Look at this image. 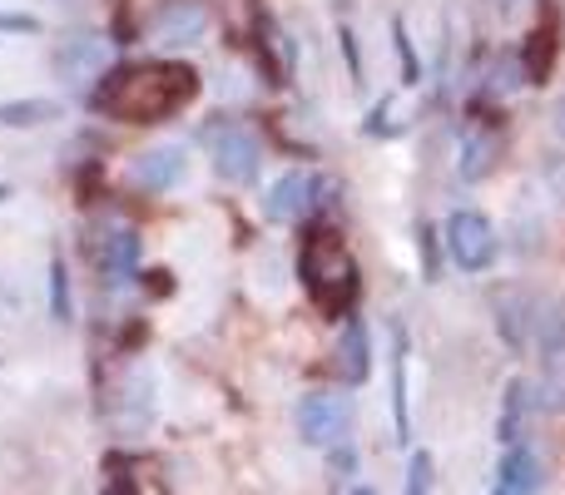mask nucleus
I'll use <instances>...</instances> for the list:
<instances>
[{
    "label": "nucleus",
    "instance_id": "f257e3e1",
    "mask_svg": "<svg viewBox=\"0 0 565 495\" xmlns=\"http://www.w3.org/2000/svg\"><path fill=\"white\" fill-rule=\"evenodd\" d=\"M199 95V75L184 60H135L115 65L95 79L89 109L119 119V125H164Z\"/></svg>",
    "mask_w": 565,
    "mask_h": 495
},
{
    "label": "nucleus",
    "instance_id": "f03ea898",
    "mask_svg": "<svg viewBox=\"0 0 565 495\" xmlns=\"http://www.w3.org/2000/svg\"><path fill=\"white\" fill-rule=\"evenodd\" d=\"M298 272H302L308 298L318 302L328 318H352V302H358V258L348 252L338 228H312V234L302 238Z\"/></svg>",
    "mask_w": 565,
    "mask_h": 495
},
{
    "label": "nucleus",
    "instance_id": "7ed1b4c3",
    "mask_svg": "<svg viewBox=\"0 0 565 495\" xmlns=\"http://www.w3.org/2000/svg\"><path fill=\"white\" fill-rule=\"evenodd\" d=\"M447 258L457 262L461 272H487L491 262H497V228H491L487 214H477V208H457V214L447 218Z\"/></svg>",
    "mask_w": 565,
    "mask_h": 495
},
{
    "label": "nucleus",
    "instance_id": "20e7f679",
    "mask_svg": "<svg viewBox=\"0 0 565 495\" xmlns=\"http://www.w3.org/2000/svg\"><path fill=\"white\" fill-rule=\"evenodd\" d=\"M209 154H214V174L228 184H254L258 169H264V149H258L254 129L234 125V119L209 129Z\"/></svg>",
    "mask_w": 565,
    "mask_h": 495
},
{
    "label": "nucleus",
    "instance_id": "39448f33",
    "mask_svg": "<svg viewBox=\"0 0 565 495\" xmlns=\"http://www.w3.org/2000/svg\"><path fill=\"white\" fill-rule=\"evenodd\" d=\"M292 417H298V437L322 451H338L352 431V407L342 397H332V391H308Z\"/></svg>",
    "mask_w": 565,
    "mask_h": 495
},
{
    "label": "nucleus",
    "instance_id": "423d86ee",
    "mask_svg": "<svg viewBox=\"0 0 565 495\" xmlns=\"http://www.w3.org/2000/svg\"><path fill=\"white\" fill-rule=\"evenodd\" d=\"M322 194H328V184H322L312 169H288V174H282L274 189H268L264 214L274 218V224H302V218L318 208Z\"/></svg>",
    "mask_w": 565,
    "mask_h": 495
},
{
    "label": "nucleus",
    "instance_id": "0eeeda50",
    "mask_svg": "<svg viewBox=\"0 0 565 495\" xmlns=\"http://www.w3.org/2000/svg\"><path fill=\"white\" fill-rule=\"evenodd\" d=\"M189 174V149L184 144H154L145 154H135L129 164V179H135L145 194H169L174 184H184Z\"/></svg>",
    "mask_w": 565,
    "mask_h": 495
},
{
    "label": "nucleus",
    "instance_id": "6e6552de",
    "mask_svg": "<svg viewBox=\"0 0 565 495\" xmlns=\"http://www.w3.org/2000/svg\"><path fill=\"white\" fill-rule=\"evenodd\" d=\"M541 486H546V466H541V456L526 446V441L501 451L497 486H491V495H541Z\"/></svg>",
    "mask_w": 565,
    "mask_h": 495
},
{
    "label": "nucleus",
    "instance_id": "1a4fd4ad",
    "mask_svg": "<svg viewBox=\"0 0 565 495\" xmlns=\"http://www.w3.org/2000/svg\"><path fill=\"white\" fill-rule=\"evenodd\" d=\"M95 262H99V272H105L109 288H125V282L139 272V234L135 228H115V234H105L99 248H95Z\"/></svg>",
    "mask_w": 565,
    "mask_h": 495
},
{
    "label": "nucleus",
    "instance_id": "9d476101",
    "mask_svg": "<svg viewBox=\"0 0 565 495\" xmlns=\"http://www.w3.org/2000/svg\"><path fill=\"white\" fill-rule=\"evenodd\" d=\"M531 407H536V397H531V381H511L507 391H501V417H497V441H501V451L507 446H521L526 441V417H531Z\"/></svg>",
    "mask_w": 565,
    "mask_h": 495
},
{
    "label": "nucleus",
    "instance_id": "9b49d317",
    "mask_svg": "<svg viewBox=\"0 0 565 495\" xmlns=\"http://www.w3.org/2000/svg\"><path fill=\"white\" fill-rule=\"evenodd\" d=\"M372 372V342H367V327H362V318H348V327H342V342H338V377L348 381V387H362Z\"/></svg>",
    "mask_w": 565,
    "mask_h": 495
},
{
    "label": "nucleus",
    "instance_id": "f8f14e48",
    "mask_svg": "<svg viewBox=\"0 0 565 495\" xmlns=\"http://www.w3.org/2000/svg\"><path fill=\"white\" fill-rule=\"evenodd\" d=\"M536 318H541V302L526 298V292H511L507 302H497V327L507 337V347H516V352L536 337Z\"/></svg>",
    "mask_w": 565,
    "mask_h": 495
},
{
    "label": "nucleus",
    "instance_id": "ddd939ff",
    "mask_svg": "<svg viewBox=\"0 0 565 495\" xmlns=\"http://www.w3.org/2000/svg\"><path fill=\"white\" fill-rule=\"evenodd\" d=\"M199 30H204V6H199V0H174V6H164L154 20L159 45H189V40H199Z\"/></svg>",
    "mask_w": 565,
    "mask_h": 495
},
{
    "label": "nucleus",
    "instance_id": "4468645a",
    "mask_svg": "<svg viewBox=\"0 0 565 495\" xmlns=\"http://www.w3.org/2000/svg\"><path fill=\"white\" fill-rule=\"evenodd\" d=\"M99 65H105V40H95V35H70L55 50V75H65V79H89Z\"/></svg>",
    "mask_w": 565,
    "mask_h": 495
},
{
    "label": "nucleus",
    "instance_id": "2eb2a0df",
    "mask_svg": "<svg viewBox=\"0 0 565 495\" xmlns=\"http://www.w3.org/2000/svg\"><path fill=\"white\" fill-rule=\"evenodd\" d=\"M50 119H65V105L45 95H30V99H0V129H40Z\"/></svg>",
    "mask_w": 565,
    "mask_h": 495
},
{
    "label": "nucleus",
    "instance_id": "dca6fc26",
    "mask_svg": "<svg viewBox=\"0 0 565 495\" xmlns=\"http://www.w3.org/2000/svg\"><path fill=\"white\" fill-rule=\"evenodd\" d=\"M392 337H397V347H392V417H397V437L407 441V337H402V327H392Z\"/></svg>",
    "mask_w": 565,
    "mask_h": 495
},
{
    "label": "nucleus",
    "instance_id": "f3484780",
    "mask_svg": "<svg viewBox=\"0 0 565 495\" xmlns=\"http://www.w3.org/2000/svg\"><path fill=\"white\" fill-rule=\"evenodd\" d=\"M541 347V357L546 362H565V302H541V318H536V337H531Z\"/></svg>",
    "mask_w": 565,
    "mask_h": 495
},
{
    "label": "nucleus",
    "instance_id": "a211bd4d",
    "mask_svg": "<svg viewBox=\"0 0 565 495\" xmlns=\"http://www.w3.org/2000/svg\"><path fill=\"white\" fill-rule=\"evenodd\" d=\"M50 318L75 322V292H70V268L60 252H50Z\"/></svg>",
    "mask_w": 565,
    "mask_h": 495
},
{
    "label": "nucleus",
    "instance_id": "6ab92c4d",
    "mask_svg": "<svg viewBox=\"0 0 565 495\" xmlns=\"http://www.w3.org/2000/svg\"><path fill=\"white\" fill-rule=\"evenodd\" d=\"M551 55H556V25H546V20H541L536 30H531V50H526V79H541L551 69Z\"/></svg>",
    "mask_w": 565,
    "mask_h": 495
},
{
    "label": "nucleus",
    "instance_id": "aec40b11",
    "mask_svg": "<svg viewBox=\"0 0 565 495\" xmlns=\"http://www.w3.org/2000/svg\"><path fill=\"white\" fill-rule=\"evenodd\" d=\"M491 154H497V134H471L467 144H461V174L487 179L491 174Z\"/></svg>",
    "mask_w": 565,
    "mask_h": 495
},
{
    "label": "nucleus",
    "instance_id": "412c9836",
    "mask_svg": "<svg viewBox=\"0 0 565 495\" xmlns=\"http://www.w3.org/2000/svg\"><path fill=\"white\" fill-rule=\"evenodd\" d=\"M536 391H541V397H536L541 411H565V362H551L546 381H541Z\"/></svg>",
    "mask_w": 565,
    "mask_h": 495
},
{
    "label": "nucleus",
    "instance_id": "4be33fe9",
    "mask_svg": "<svg viewBox=\"0 0 565 495\" xmlns=\"http://www.w3.org/2000/svg\"><path fill=\"white\" fill-rule=\"evenodd\" d=\"M407 495H431V456L427 451H417L407 466Z\"/></svg>",
    "mask_w": 565,
    "mask_h": 495
},
{
    "label": "nucleus",
    "instance_id": "5701e85b",
    "mask_svg": "<svg viewBox=\"0 0 565 495\" xmlns=\"http://www.w3.org/2000/svg\"><path fill=\"white\" fill-rule=\"evenodd\" d=\"M0 35H40V20L30 10H0Z\"/></svg>",
    "mask_w": 565,
    "mask_h": 495
},
{
    "label": "nucleus",
    "instance_id": "b1692460",
    "mask_svg": "<svg viewBox=\"0 0 565 495\" xmlns=\"http://www.w3.org/2000/svg\"><path fill=\"white\" fill-rule=\"evenodd\" d=\"M422 272L437 278V234H431V228H422Z\"/></svg>",
    "mask_w": 565,
    "mask_h": 495
},
{
    "label": "nucleus",
    "instance_id": "393cba45",
    "mask_svg": "<svg viewBox=\"0 0 565 495\" xmlns=\"http://www.w3.org/2000/svg\"><path fill=\"white\" fill-rule=\"evenodd\" d=\"M397 50H402V69H407V85L417 79V55H412V45H407V30H402V20H397Z\"/></svg>",
    "mask_w": 565,
    "mask_h": 495
},
{
    "label": "nucleus",
    "instance_id": "a878e982",
    "mask_svg": "<svg viewBox=\"0 0 565 495\" xmlns=\"http://www.w3.org/2000/svg\"><path fill=\"white\" fill-rule=\"evenodd\" d=\"M556 134L565 139V99H556Z\"/></svg>",
    "mask_w": 565,
    "mask_h": 495
},
{
    "label": "nucleus",
    "instance_id": "bb28decb",
    "mask_svg": "<svg viewBox=\"0 0 565 495\" xmlns=\"http://www.w3.org/2000/svg\"><path fill=\"white\" fill-rule=\"evenodd\" d=\"M6 198H15V189H10V184H0V204H6Z\"/></svg>",
    "mask_w": 565,
    "mask_h": 495
},
{
    "label": "nucleus",
    "instance_id": "cd10ccee",
    "mask_svg": "<svg viewBox=\"0 0 565 495\" xmlns=\"http://www.w3.org/2000/svg\"><path fill=\"white\" fill-rule=\"evenodd\" d=\"M352 495H372V491H367V486H358V491H352Z\"/></svg>",
    "mask_w": 565,
    "mask_h": 495
},
{
    "label": "nucleus",
    "instance_id": "c85d7f7f",
    "mask_svg": "<svg viewBox=\"0 0 565 495\" xmlns=\"http://www.w3.org/2000/svg\"><path fill=\"white\" fill-rule=\"evenodd\" d=\"M507 6H516V0H507Z\"/></svg>",
    "mask_w": 565,
    "mask_h": 495
}]
</instances>
